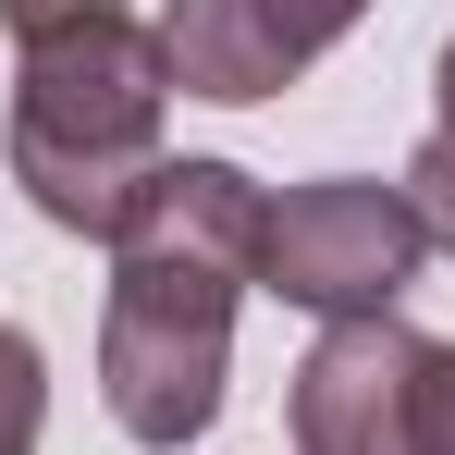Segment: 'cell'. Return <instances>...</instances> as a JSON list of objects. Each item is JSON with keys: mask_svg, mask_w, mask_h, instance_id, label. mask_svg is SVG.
I'll return each instance as SVG.
<instances>
[{"mask_svg": "<svg viewBox=\"0 0 455 455\" xmlns=\"http://www.w3.org/2000/svg\"><path fill=\"white\" fill-rule=\"evenodd\" d=\"M37 419H50V357L37 332L0 320V455H37Z\"/></svg>", "mask_w": 455, "mask_h": 455, "instance_id": "8992f818", "label": "cell"}, {"mask_svg": "<svg viewBox=\"0 0 455 455\" xmlns=\"http://www.w3.org/2000/svg\"><path fill=\"white\" fill-rule=\"evenodd\" d=\"M271 197L234 160H160L111 234V320H99V394L148 455H185L222 419L234 296L259 283Z\"/></svg>", "mask_w": 455, "mask_h": 455, "instance_id": "6da1fadb", "label": "cell"}, {"mask_svg": "<svg viewBox=\"0 0 455 455\" xmlns=\"http://www.w3.org/2000/svg\"><path fill=\"white\" fill-rule=\"evenodd\" d=\"M12 50H25V75H12V185L37 197V222L111 246L124 210H136V185L160 172V111H172L160 25H136L111 0V12L37 25Z\"/></svg>", "mask_w": 455, "mask_h": 455, "instance_id": "7a4b0ae2", "label": "cell"}, {"mask_svg": "<svg viewBox=\"0 0 455 455\" xmlns=\"http://www.w3.org/2000/svg\"><path fill=\"white\" fill-rule=\"evenodd\" d=\"M406 210H419L431 246H455V136H431V148L406 160Z\"/></svg>", "mask_w": 455, "mask_h": 455, "instance_id": "52a82bcc", "label": "cell"}, {"mask_svg": "<svg viewBox=\"0 0 455 455\" xmlns=\"http://www.w3.org/2000/svg\"><path fill=\"white\" fill-rule=\"evenodd\" d=\"M431 99H443V136H455V37H443V62H431Z\"/></svg>", "mask_w": 455, "mask_h": 455, "instance_id": "30bf717a", "label": "cell"}, {"mask_svg": "<svg viewBox=\"0 0 455 455\" xmlns=\"http://www.w3.org/2000/svg\"><path fill=\"white\" fill-rule=\"evenodd\" d=\"M419 455H455V345L419 357Z\"/></svg>", "mask_w": 455, "mask_h": 455, "instance_id": "ba28073f", "label": "cell"}, {"mask_svg": "<svg viewBox=\"0 0 455 455\" xmlns=\"http://www.w3.org/2000/svg\"><path fill=\"white\" fill-rule=\"evenodd\" d=\"M370 0H160V50H172V86L185 99H283V86L357 25Z\"/></svg>", "mask_w": 455, "mask_h": 455, "instance_id": "277c9868", "label": "cell"}, {"mask_svg": "<svg viewBox=\"0 0 455 455\" xmlns=\"http://www.w3.org/2000/svg\"><path fill=\"white\" fill-rule=\"evenodd\" d=\"M75 12H111V0H0V25H12V37H37V25H75Z\"/></svg>", "mask_w": 455, "mask_h": 455, "instance_id": "9c48e42d", "label": "cell"}, {"mask_svg": "<svg viewBox=\"0 0 455 455\" xmlns=\"http://www.w3.org/2000/svg\"><path fill=\"white\" fill-rule=\"evenodd\" d=\"M419 357L406 320H320L296 357V455H419Z\"/></svg>", "mask_w": 455, "mask_h": 455, "instance_id": "5b68a950", "label": "cell"}, {"mask_svg": "<svg viewBox=\"0 0 455 455\" xmlns=\"http://www.w3.org/2000/svg\"><path fill=\"white\" fill-rule=\"evenodd\" d=\"M431 234L406 210V185H370V172H320L271 210V246H259V283L307 320H394V296L419 283Z\"/></svg>", "mask_w": 455, "mask_h": 455, "instance_id": "3957f363", "label": "cell"}]
</instances>
